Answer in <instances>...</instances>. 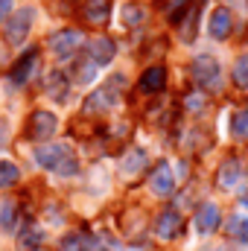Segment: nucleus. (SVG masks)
<instances>
[{"instance_id":"1","label":"nucleus","mask_w":248,"mask_h":251,"mask_svg":"<svg viewBox=\"0 0 248 251\" xmlns=\"http://www.w3.org/2000/svg\"><path fill=\"white\" fill-rule=\"evenodd\" d=\"M35 164L53 176H62V178H70L79 173V158L70 146L64 143H44L35 149Z\"/></svg>"},{"instance_id":"2","label":"nucleus","mask_w":248,"mask_h":251,"mask_svg":"<svg viewBox=\"0 0 248 251\" xmlns=\"http://www.w3.org/2000/svg\"><path fill=\"white\" fill-rule=\"evenodd\" d=\"M123 76H114V79H108L102 88H97L88 100H85V114H105V111H111V108H117V102H120V94H123Z\"/></svg>"},{"instance_id":"3","label":"nucleus","mask_w":248,"mask_h":251,"mask_svg":"<svg viewBox=\"0 0 248 251\" xmlns=\"http://www.w3.org/2000/svg\"><path fill=\"white\" fill-rule=\"evenodd\" d=\"M190 76H193V82H196L198 88L210 91V88H219V82H222V67H219V62H216L213 56H196V59L190 62Z\"/></svg>"},{"instance_id":"4","label":"nucleus","mask_w":248,"mask_h":251,"mask_svg":"<svg viewBox=\"0 0 248 251\" xmlns=\"http://www.w3.org/2000/svg\"><path fill=\"white\" fill-rule=\"evenodd\" d=\"M56 128H59V117H56L53 111L38 108V111H32V114H29L26 137H29V140H50V137L56 134Z\"/></svg>"},{"instance_id":"5","label":"nucleus","mask_w":248,"mask_h":251,"mask_svg":"<svg viewBox=\"0 0 248 251\" xmlns=\"http://www.w3.org/2000/svg\"><path fill=\"white\" fill-rule=\"evenodd\" d=\"M32 21H35V9H18L15 15L6 18V41L9 44H24V38L29 35L32 29Z\"/></svg>"},{"instance_id":"6","label":"nucleus","mask_w":248,"mask_h":251,"mask_svg":"<svg viewBox=\"0 0 248 251\" xmlns=\"http://www.w3.org/2000/svg\"><path fill=\"white\" fill-rule=\"evenodd\" d=\"M181 231H184V219H181L178 210H161L158 213V219H155V237L158 240L173 243V240L181 237Z\"/></svg>"},{"instance_id":"7","label":"nucleus","mask_w":248,"mask_h":251,"mask_svg":"<svg viewBox=\"0 0 248 251\" xmlns=\"http://www.w3.org/2000/svg\"><path fill=\"white\" fill-rule=\"evenodd\" d=\"M79 47H82V32H79V29H59V32L50 38V50H53L62 62L70 59V56H76Z\"/></svg>"},{"instance_id":"8","label":"nucleus","mask_w":248,"mask_h":251,"mask_svg":"<svg viewBox=\"0 0 248 251\" xmlns=\"http://www.w3.org/2000/svg\"><path fill=\"white\" fill-rule=\"evenodd\" d=\"M219 225H222V210H219V204L204 201V204H198V207H196L193 228H196L198 234H213Z\"/></svg>"},{"instance_id":"9","label":"nucleus","mask_w":248,"mask_h":251,"mask_svg":"<svg viewBox=\"0 0 248 251\" xmlns=\"http://www.w3.org/2000/svg\"><path fill=\"white\" fill-rule=\"evenodd\" d=\"M149 187H152L155 196H173V190H175V176H173V167H170L167 161H161V164L152 170Z\"/></svg>"},{"instance_id":"10","label":"nucleus","mask_w":248,"mask_h":251,"mask_svg":"<svg viewBox=\"0 0 248 251\" xmlns=\"http://www.w3.org/2000/svg\"><path fill=\"white\" fill-rule=\"evenodd\" d=\"M246 178V170H243V161L240 158H228L222 167H219V176H216V184L222 190H234L240 187V181Z\"/></svg>"},{"instance_id":"11","label":"nucleus","mask_w":248,"mask_h":251,"mask_svg":"<svg viewBox=\"0 0 248 251\" xmlns=\"http://www.w3.org/2000/svg\"><path fill=\"white\" fill-rule=\"evenodd\" d=\"M114 53H117V47H114L111 38H94V41L88 44V62H94L97 67L114 62Z\"/></svg>"},{"instance_id":"12","label":"nucleus","mask_w":248,"mask_h":251,"mask_svg":"<svg viewBox=\"0 0 248 251\" xmlns=\"http://www.w3.org/2000/svg\"><path fill=\"white\" fill-rule=\"evenodd\" d=\"M231 26H234V18H231L228 9H213V12H210V21H207V32H210V38H216V41L228 38Z\"/></svg>"},{"instance_id":"13","label":"nucleus","mask_w":248,"mask_h":251,"mask_svg":"<svg viewBox=\"0 0 248 251\" xmlns=\"http://www.w3.org/2000/svg\"><path fill=\"white\" fill-rule=\"evenodd\" d=\"M82 15H85V21L102 26V24H108V18H111V0H88L85 9H82Z\"/></svg>"},{"instance_id":"14","label":"nucleus","mask_w":248,"mask_h":251,"mask_svg":"<svg viewBox=\"0 0 248 251\" xmlns=\"http://www.w3.org/2000/svg\"><path fill=\"white\" fill-rule=\"evenodd\" d=\"M164 85H167V70H164L161 64L149 67V70L140 76V91H143V94H158V91H164Z\"/></svg>"},{"instance_id":"15","label":"nucleus","mask_w":248,"mask_h":251,"mask_svg":"<svg viewBox=\"0 0 248 251\" xmlns=\"http://www.w3.org/2000/svg\"><path fill=\"white\" fill-rule=\"evenodd\" d=\"M35 62H38V50H26V56H21L18 59V64L12 67V82L15 85H24L29 76H32V67H35Z\"/></svg>"},{"instance_id":"16","label":"nucleus","mask_w":248,"mask_h":251,"mask_svg":"<svg viewBox=\"0 0 248 251\" xmlns=\"http://www.w3.org/2000/svg\"><path fill=\"white\" fill-rule=\"evenodd\" d=\"M41 243H44V231L38 225H26L18 234V251H38Z\"/></svg>"},{"instance_id":"17","label":"nucleus","mask_w":248,"mask_h":251,"mask_svg":"<svg viewBox=\"0 0 248 251\" xmlns=\"http://www.w3.org/2000/svg\"><path fill=\"white\" fill-rule=\"evenodd\" d=\"M88 249H91V237L85 231H70L59 243V251H88Z\"/></svg>"},{"instance_id":"18","label":"nucleus","mask_w":248,"mask_h":251,"mask_svg":"<svg viewBox=\"0 0 248 251\" xmlns=\"http://www.w3.org/2000/svg\"><path fill=\"white\" fill-rule=\"evenodd\" d=\"M18 228V204L0 201V234H12Z\"/></svg>"},{"instance_id":"19","label":"nucleus","mask_w":248,"mask_h":251,"mask_svg":"<svg viewBox=\"0 0 248 251\" xmlns=\"http://www.w3.org/2000/svg\"><path fill=\"white\" fill-rule=\"evenodd\" d=\"M67 88H70V82H67V76H64L62 70H56V73H50V76H47V91H50V97H53V100L64 102V100H67V94H64Z\"/></svg>"},{"instance_id":"20","label":"nucleus","mask_w":248,"mask_h":251,"mask_svg":"<svg viewBox=\"0 0 248 251\" xmlns=\"http://www.w3.org/2000/svg\"><path fill=\"white\" fill-rule=\"evenodd\" d=\"M143 167H146V152L143 149H131L123 161H120V170H123L125 176H137Z\"/></svg>"},{"instance_id":"21","label":"nucleus","mask_w":248,"mask_h":251,"mask_svg":"<svg viewBox=\"0 0 248 251\" xmlns=\"http://www.w3.org/2000/svg\"><path fill=\"white\" fill-rule=\"evenodd\" d=\"M18 178H21V170L9 161V158H0V190H9L18 184Z\"/></svg>"},{"instance_id":"22","label":"nucleus","mask_w":248,"mask_h":251,"mask_svg":"<svg viewBox=\"0 0 248 251\" xmlns=\"http://www.w3.org/2000/svg\"><path fill=\"white\" fill-rule=\"evenodd\" d=\"M146 21V9L140 3H125L123 6V24L125 26H140Z\"/></svg>"},{"instance_id":"23","label":"nucleus","mask_w":248,"mask_h":251,"mask_svg":"<svg viewBox=\"0 0 248 251\" xmlns=\"http://www.w3.org/2000/svg\"><path fill=\"white\" fill-rule=\"evenodd\" d=\"M228 234H231L234 240H240V243H248V219L246 216H231Z\"/></svg>"},{"instance_id":"24","label":"nucleus","mask_w":248,"mask_h":251,"mask_svg":"<svg viewBox=\"0 0 248 251\" xmlns=\"http://www.w3.org/2000/svg\"><path fill=\"white\" fill-rule=\"evenodd\" d=\"M91 249H94V251H123V246L117 243V237L97 234V237H91Z\"/></svg>"},{"instance_id":"25","label":"nucleus","mask_w":248,"mask_h":251,"mask_svg":"<svg viewBox=\"0 0 248 251\" xmlns=\"http://www.w3.org/2000/svg\"><path fill=\"white\" fill-rule=\"evenodd\" d=\"M94 79H97V64H94V62H79V64H76V82L91 85Z\"/></svg>"},{"instance_id":"26","label":"nucleus","mask_w":248,"mask_h":251,"mask_svg":"<svg viewBox=\"0 0 248 251\" xmlns=\"http://www.w3.org/2000/svg\"><path fill=\"white\" fill-rule=\"evenodd\" d=\"M193 3H196V0H173V6H170V21H173V24H181L184 15L193 9Z\"/></svg>"},{"instance_id":"27","label":"nucleus","mask_w":248,"mask_h":251,"mask_svg":"<svg viewBox=\"0 0 248 251\" xmlns=\"http://www.w3.org/2000/svg\"><path fill=\"white\" fill-rule=\"evenodd\" d=\"M231 131L234 137H248V111H237L231 117Z\"/></svg>"},{"instance_id":"28","label":"nucleus","mask_w":248,"mask_h":251,"mask_svg":"<svg viewBox=\"0 0 248 251\" xmlns=\"http://www.w3.org/2000/svg\"><path fill=\"white\" fill-rule=\"evenodd\" d=\"M234 82L240 88H248V56H240L234 64Z\"/></svg>"},{"instance_id":"29","label":"nucleus","mask_w":248,"mask_h":251,"mask_svg":"<svg viewBox=\"0 0 248 251\" xmlns=\"http://www.w3.org/2000/svg\"><path fill=\"white\" fill-rule=\"evenodd\" d=\"M187 105H190V111H201L204 100H201V97H190V100H187Z\"/></svg>"},{"instance_id":"30","label":"nucleus","mask_w":248,"mask_h":251,"mask_svg":"<svg viewBox=\"0 0 248 251\" xmlns=\"http://www.w3.org/2000/svg\"><path fill=\"white\" fill-rule=\"evenodd\" d=\"M12 12V0H0V21H6Z\"/></svg>"},{"instance_id":"31","label":"nucleus","mask_w":248,"mask_h":251,"mask_svg":"<svg viewBox=\"0 0 248 251\" xmlns=\"http://www.w3.org/2000/svg\"><path fill=\"white\" fill-rule=\"evenodd\" d=\"M243 207H248V193L243 196Z\"/></svg>"},{"instance_id":"32","label":"nucleus","mask_w":248,"mask_h":251,"mask_svg":"<svg viewBox=\"0 0 248 251\" xmlns=\"http://www.w3.org/2000/svg\"><path fill=\"white\" fill-rule=\"evenodd\" d=\"M0 62H3V47H0Z\"/></svg>"}]
</instances>
